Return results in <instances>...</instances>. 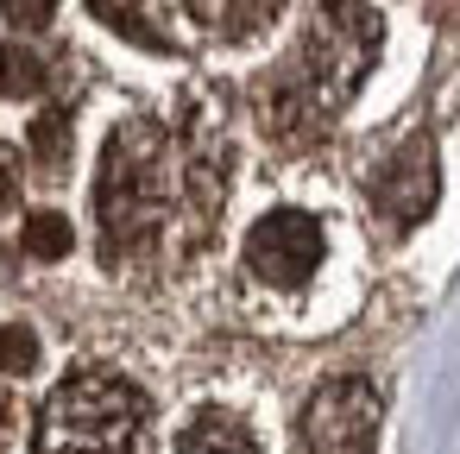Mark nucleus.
<instances>
[{
  "label": "nucleus",
  "mask_w": 460,
  "mask_h": 454,
  "mask_svg": "<svg viewBox=\"0 0 460 454\" xmlns=\"http://www.w3.org/2000/svg\"><path fill=\"white\" fill-rule=\"evenodd\" d=\"M341 221L309 209V202H278L265 209L246 240H240V297L265 322L309 328L334 316V284H341Z\"/></svg>",
  "instance_id": "f257e3e1"
},
{
  "label": "nucleus",
  "mask_w": 460,
  "mask_h": 454,
  "mask_svg": "<svg viewBox=\"0 0 460 454\" xmlns=\"http://www.w3.org/2000/svg\"><path fill=\"white\" fill-rule=\"evenodd\" d=\"M378 39L385 32H378L372 7H359V0H328L303 32V51H296L290 76H278V89H271V127L296 133V127L334 114L366 83V70L378 58Z\"/></svg>",
  "instance_id": "f03ea898"
},
{
  "label": "nucleus",
  "mask_w": 460,
  "mask_h": 454,
  "mask_svg": "<svg viewBox=\"0 0 460 454\" xmlns=\"http://www.w3.org/2000/svg\"><path fill=\"white\" fill-rule=\"evenodd\" d=\"M171 196H177V158L171 139L152 120H127L108 139L102 158V183H95V221H102V246L114 259H139L158 246L164 221H171Z\"/></svg>",
  "instance_id": "7ed1b4c3"
},
{
  "label": "nucleus",
  "mask_w": 460,
  "mask_h": 454,
  "mask_svg": "<svg viewBox=\"0 0 460 454\" xmlns=\"http://www.w3.org/2000/svg\"><path fill=\"white\" fill-rule=\"evenodd\" d=\"M146 397L120 372H70L39 410V454H139Z\"/></svg>",
  "instance_id": "20e7f679"
},
{
  "label": "nucleus",
  "mask_w": 460,
  "mask_h": 454,
  "mask_svg": "<svg viewBox=\"0 0 460 454\" xmlns=\"http://www.w3.org/2000/svg\"><path fill=\"white\" fill-rule=\"evenodd\" d=\"M378 416H385V404L366 378H328L303 410V448L309 454H372Z\"/></svg>",
  "instance_id": "39448f33"
},
{
  "label": "nucleus",
  "mask_w": 460,
  "mask_h": 454,
  "mask_svg": "<svg viewBox=\"0 0 460 454\" xmlns=\"http://www.w3.org/2000/svg\"><path fill=\"white\" fill-rule=\"evenodd\" d=\"M171 454H265V441H259V429H252L240 410H227V404H202V410L183 416Z\"/></svg>",
  "instance_id": "423d86ee"
},
{
  "label": "nucleus",
  "mask_w": 460,
  "mask_h": 454,
  "mask_svg": "<svg viewBox=\"0 0 460 454\" xmlns=\"http://www.w3.org/2000/svg\"><path fill=\"white\" fill-rule=\"evenodd\" d=\"M372 202H378L391 221H416V215L435 202V158H429L422 146L397 152V158L378 171V183H372Z\"/></svg>",
  "instance_id": "0eeeda50"
},
{
  "label": "nucleus",
  "mask_w": 460,
  "mask_h": 454,
  "mask_svg": "<svg viewBox=\"0 0 460 454\" xmlns=\"http://www.w3.org/2000/svg\"><path fill=\"white\" fill-rule=\"evenodd\" d=\"M190 7H196V20L215 26V32H246V26L271 20L278 0H190Z\"/></svg>",
  "instance_id": "6e6552de"
},
{
  "label": "nucleus",
  "mask_w": 460,
  "mask_h": 454,
  "mask_svg": "<svg viewBox=\"0 0 460 454\" xmlns=\"http://www.w3.org/2000/svg\"><path fill=\"white\" fill-rule=\"evenodd\" d=\"M64 240H70V227H64L58 215H39V221L26 227V246H32V253H45V259H51V253H64Z\"/></svg>",
  "instance_id": "1a4fd4ad"
},
{
  "label": "nucleus",
  "mask_w": 460,
  "mask_h": 454,
  "mask_svg": "<svg viewBox=\"0 0 460 454\" xmlns=\"http://www.w3.org/2000/svg\"><path fill=\"white\" fill-rule=\"evenodd\" d=\"M7 7H13V13H20L26 26H39V20L51 13V0H7Z\"/></svg>",
  "instance_id": "9d476101"
},
{
  "label": "nucleus",
  "mask_w": 460,
  "mask_h": 454,
  "mask_svg": "<svg viewBox=\"0 0 460 454\" xmlns=\"http://www.w3.org/2000/svg\"><path fill=\"white\" fill-rule=\"evenodd\" d=\"M0 429H7V397H0Z\"/></svg>",
  "instance_id": "9b49d317"
},
{
  "label": "nucleus",
  "mask_w": 460,
  "mask_h": 454,
  "mask_svg": "<svg viewBox=\"0 0 460 454\" xmlns=\"http://www.w3.org/2000/svg\"><path fill=\"white\" fill-rule=\"evenodd\" d=\"M0 360H7V334H0Z\"/></svg>",
  "instance_id": "f8f14e48"
}]
</instances>
